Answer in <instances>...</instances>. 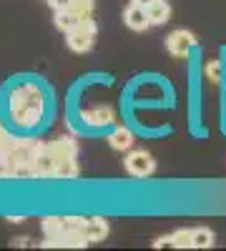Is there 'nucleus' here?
Returning <instances> with one entry per match:
<instances>
[{
    "label": "nucleus",
    "mask_w": 226,
    "mask_h": 251,
    "mask_svg": "<svg viewBox=\"0 0 226 251\" xmlns=\"http://www.w3.org/2000/svg\"><path fill=\"white\" fill-rule=\"evenodd\" d=\"M83 234L91 244L96 241H103L108 236V221L103 216H93V219H86V228H83Z\"/></svg>",
    "instance_id": "obj_9"
},
{
    "label": "nucleus",
    "mask_w": 226,
    "mask_h": 251,
    "mask_svg": "<svg viewBox=\"0 0 226 251\" xmlns=\"http://www.w3.org/2000/svg\"><path fill=\"white\" fill-rule=\"evenodd\" d=\"M131 3H136V5H143V8H149L153 0H131Z\"/></svg>",
    "instance_id": "obj_21"
},
{
    "label": "nucleus",
    "mask_w": 226,
    "mask_h": 251,
    "mask_svg": "<svg viewBox=\"0 0 226 251\" xmlns=\"http://www.w3.org/2000/svg\"><path fill=\"white\" fill-rule=\"evenodd\" d=\"M166 48H169V53L171 55H176V58H186L194 48H196V35L191 33V30H174L169 38H166Z\"/></svg>",
    "instance_id": "obj_5"
},
{
    "label": "nucleus",
    "mask_w": 226,
    "mask_h": 251,
    "mask_svg": "<svg viewBox=\"0 0 226 251\" xmlns=\"http://www.w3.org/2000/svg\"><path fill=\"white\" fill-rule=\"evenodd\" d=\"M163 246H174V236H161L158 241H153V249H163Z\"/></svg>",
    "instance_id": "obj_20"
},
{
    "label": "nucleus",
    "mask_w": 226,
    "mask_h": 251,
    "mask_svg": "<svg viewBox=\"0 0 226 251\" xmlns=\"http://www.w3.org/2000/svg\"><path fill=\"white\" fill-rule=\"evenodd\" d=\"M48 3H50V8H53L55 13H60V10H71L73 0H48Z\"/></svg>",
    "instance_id": "obj_19"
},
{
    "label": "nucleus",
    "mask_w": 226,
    "mask_h": 251,
    "mask_svg": "<svg viewBox=\"0 0 226 251\" xmlns=\"http://www.w3.org/2000/svg\"><path fill=\"white\" fill-rule=\"evenodd\" d=\"M203 73H206V78H209L211 83H219V80H221V73H224V71H221V63H219V60H209L206 68H203Z\"/></svg>",
    "instance_id": "obj_17"
},
{
    "label": "nucleus",
    "mask_w": 226,
    "mask_h": 251,
    "mask_svg": "<svg viewBox=\"0 0 226 251\" xmlns=\"http://www.w3.org/2000/svg\"><path fill=\"white\" fill-rule=\"evenodd\" d=\"M3 141H8V136H5V131H3V126H0V143Z\"/></svg>",
    "instance_id": "obj_24"
},
{
    "label": "nucleus",
    "mask_w": 226,
    "mask_h": 251,
    "mask_svg": "<svg viewBox=\"0 0 226 251\" xmlns=\"http://www.w3.org/2000/svg\"><path fill=\"white\" fill-rule=\"evenodd\" d=\"M13 246H28V239H13Z\"/></svg>",
    "instance_id": "obj_23"
},
{
    "label": "nucleus",
    "mask_w": 226,
    "mask_h": 251,
    "mask_svg": "<svg viewBox=\"0 0 226 251\" xmlns=\"http://www.w3.org/2000/svg\"><path fill=\"white\" fill-rule=\"evenodd\" d=\"M146 10H149L151 25H163V23H169V18H171V5L166 0H153Z\"/></svg>",
    "instance_id": "obj_11"
},
{
    "label": "nucleus",
    "mask_w": 226,
    "mask_h": 251,
    "mask_svg": "<svg viewBox=\"0 0 226 251\" xmlns=\"http://www.w3.org/2000/svg\"><path fill=\"white\" fill-rule=\"evenodd\" d=\"M33 169H35V176H55V158L48 146H43V151L38 153Z\"/></svg>",
    "instance_id": "obj_10"
},
{
    "label": "nucleus",
    "mask_w": 226,
    "mask_h": 251,
    "mask_svg": "<svg viewBox=\"0 0 226 251\" xmlns=\"http://www.w3.org/2000/svg\"><path fill=\"white\" fill-rule=\"evenodd\" d=\"M5 221H10V224H20V221H25V216H8Z\"/></svg>",
    "instance_id": "obj_22"
},
{
    "label": "nucleus",
    "mask_w": 226,
    "mask_h": 251,
    "mask_svg": "<svg viewBox=\"0 0 226 251\" xmlns=\"http://www.w3.org/2000/svg\"><path fill=\"white\" fill-rule=\"evenodd\" d=\"M43 231H46V239H63L66 224L58 216H48V219H43Z\"/></svg>",
    "instance_id": "obj_14"
},
{
    "label": "nucleus",
    "mask_w": 226,
    "mask_h": 251,
    "mask_svg": "<svg viewBox=\"0 0 226 251\" xmlns=\"http://www.w3.org/2000/svg\"><path fill=\"white\" fill-rule=\"evenodd\" d=\"M66 38H68V48L73 53H88L93 48V40H96V23H93V18H86L75 30L66 33Z\"/></svg>",
    "instance_id": "obj_3"
},
{
    "label": "nucleus",
    "mask_w": 226,
    "mask_h": 251,
    "mask_svg": "<svg viewBox=\"0 0 226 251\" xmlns=\"http://www.w3.org/2000/svg\"><path fill=\"white\" fill-rule=\"evenodd\" d=\"M174 246L176 249H191V231H186V228H181V231H174Z\"/></svg>",
    "instance_id": "obj_16"
},
{
    "label": "nucleus",
    "mask_w": 226,
    "mask_h": 251,
    "mask_svg": "<svg viewBox=\"0 0 226 251\" xmlns=\"http://www.w3.org/2000/svg\"><path fill=\"white\" fill-rule=\"evenodd\" d=\"M123 20H126V25L131 30H146L151 25V20H149V10L143 8V5H136L131 3L126 8V13H123Z\"/></svg>",
    "instance_id": "obj_7"
},
{
    "label": "nucleus",
    "mask_w": 226,
    "mask_h": 251,
    "mask_svg": "<svg viewBox=\"0 0 226 251\" xmlns=\"http://www.w3.org/2000/svg\"><path fill=\"white\" fill-rule=\"evenodd\" d=\"M46 100H43V91L35 83H18L8 96V111L15 126L20 128H33L38 126L40 116H43Z\"/></svg>",
    "instance_id": "obj_1"
},
{
    "label": "nucleus",
    "mask_w": 226,
    "mask_h": 251,
    "mask_svg": "<svg viewBox=\"0 0 226 251\" xmlns=\"http://www.w3.org/2000/svg\"><path fill=\"white\" fill-rule=\"evenodd\" d=\"M48 149L55 158V176H63V178H73L78 174V163H75V141L71 136H60L53 143H48Z\"/></svg>",
    "instance_id": "obj_2"
},
{
    "label": "nucleus",
    "mask_w": 226,
    "mask_h": 251,
    "mask_svg": "<svg viewBox=\"0 0 226 251\" xmlns=\"http://www.w3.org/2000/svg\"><path fill=\"white\" fill-rule=\"evenodd\" d=\"M216 244V236L211 228L201 226V228H194L191 231V249H211Z\"/></svg>",
    "instance_id": "obj_12"
},
{
    "label": "nucleus",
    "mask_w": 226,
    "mask_h": 251,
    "mask_svg": "<svg viewBox=\"0 0 226 251\" xmlns=\"http://www.w3.org/2000/svg\"><path fill=\"white\" fill-rule=\"evenodd\" d=\"M123 163H126V171H128L131 176H136V178H146V176H151V174L156 171L153 156H151L149 151H143V149L131 151Z\"/></svg>",
    "instance_id": "obj_4"
},
{
    "label": "nucleus",
    "mask_w": 226,
    "mask_h": 251,
    "mask_svg": "<svg viewBox=\"0 0 226 251\" xmlns=\"http://www.w3.org/2000/svg\"><path fill=\"white\" fill-rule=\"evenodd\" d=\"M108 143H111V149H116V151H131L136 138H133V133L126 128V126H116V128L108 133Z\"/></svg>",
    "instance_id": "obj_8"
},
{
    "label": "nucleus",
    "mask_w": 226,
    "mask_h": 251,
    "mask_svg": "<svg viewBox=\"0 0 226 251\" xmlns=\"http://www.w3.org/2000/svg\"><path fill=\"white\" fill-rule=\"evenodd\" d=\"M63 224H66V234H78L86 228V219H78V216H68L63 219Z\"/></svg>",
    "instance_id": "obj_18"
},
{
    "label": "nucleus",
    "mask_w": 226,
    "mask_h": 251,
    "mask_svg": "<svg viewBox=\"0 0 226 251\" xmlns=\"http://www.w3.org/2000/svg\"><path fill=\"white\" fill-rule=\"evenodd\" d=\"M93 0H73V5H71V10L80 18V20H86V18H93Z\"/></svg>",
    "instance_id": "obj_15"
},
{
    "label": "nucleus",
    "mask_w": 226,
    "mask_h": 251,
    "mask_svg": "<svg viewBox=\"0 0 226 251\" xmlns=\"http://www.w3.org/2000/svg\"><path fill=\"white\" fill-rule=\"evenodd\" d=\"M83 20H80L73 10H60V13H55V28L58 30H63V33H71V30H75Z\"/></svg>",
    "instance_id": "obj_13"
},
{
    "label": "nucleus",
    "mask_w": 226,
    "mask_h": 251,
    "mask_svg": "<svg viewBox=\"0 0 226 251\" xmlns=\"http://www.w3.org/2000/svg\"><path fill=\"white\" fill-rule=\"evenodd\" d=\"M80 121L91 128H106V126L116 123V111L111 106H93V108H83L80 111Z\"/></svg>",
    "instance_id": "obj_6"
}]
</instances>
